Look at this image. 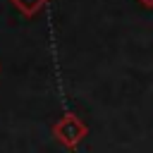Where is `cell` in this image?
<instances>
[{
    "label": "cell",
    "mask_w": 153,
    "mask_h": 153,
    "mask_svg": "<svg viewBox=\"0 0 153 153\" xmlns=\"http://www.w3.org/2000/svg\"><path fill=\"white\" fill-rule=\"evenodd\" d=\"M88 134V127L81 117H76L74 112H67L65 117H60L55 124H53V136L65 146V148H76L84 136Z\"/></svg>",
    "instance_id": "6da1fadb"
},
{
    "label": "cell",
    "mask_w": 153,
    "mask_h": 153,
    "mask_svg": "<svg viewBox=\"0 0 153 153\" xmlns=\"http://www.w3.org/2000/svg\"><path fill=\"white\" fill-rule=\"evenodd\" d=\"M10 2H12L14 10H19L24 17H36V14L45 7L48 0H10Z\"/></svg>",
    "instance_id": "7a4b0ae2"
},
{
    "label": "cell",
    "mask_w": 153,
    "mask_h": 153,
    "mask_svg": "<svg viewBox=\"0 0 153 153\" xmlns=\"http://www.w3.org/2000/svg\"><path fill=\"white\" fill-rule=\"evenodd\" d=\"M139 2H141L143 7H153V0H139Z\"/></svg>",
    "instance_id": "3957f363"
}]
</instances>
